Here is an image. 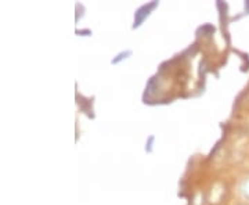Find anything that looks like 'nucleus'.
<instances>
[{
  "instance_id": "nucleus-1",
  "label": "nucleus",
  "mask_w": 249,
  "mask_h": 205,
  "mask_svg": "<svg viewBox=\"0 0 249 205\" xmlns=\"http://www.w3.org/2000/svg\"><path fill=\"white\" fill-rule=\"evenodd\" d=\"M237 194L244 203H249V175H245L240 179L237 185Z\"/></svg>"
},
{
  "instance_id": "nucleus-2",
  "label": "nucleus",
  "mask_w": 249,
  "mask_h": 205,
  "mask_svg": "<svg viewBox=\"0 0 249 205\" xmlns=\"http://www.w3.org/2000/svg\"><path fill=\"white\" fill-rule=\"evenodd\" d=\"M237 205H249V204H248V203H244V201H241V203H238Z\"/></svg>"
}]
</instances>
